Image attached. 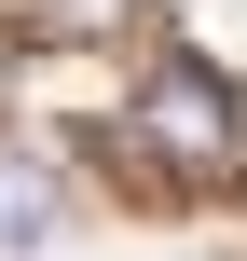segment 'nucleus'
<instances>
[{
	"mask_svg": "<svg viewBox=\"0 0 247 261\" xmlns=\"http://www.w3.org/2000/svg\"><path fill=\"white\" fill-rule=\"evenodd\" d=\"M124 151H138V165H179V179H234L247 110H234V83H220L206 55H165V69L138 83V110H124Z\"/></svg>",
	"mask_w": 247,
	"mask_h": 261,
	"instance_id": "obj_1",
	"label": "nucleus"
},
{
	"mask_svg": "<svg viewBox=\"0 0 247 261\" xmlns=\"http://www.w3.org/2000/svg\"><path fill=\"white\" fill-rule=\"evenodd\" d=\"M0 28H14V41H69V55H83V41H138V28H151V0H0Z\"/></svg>",
	"mask_w": 247,
	"mask_h": 261,
	"instance_id": "obj_2",
	"label": "nucleus"
},
{
	"mask_svg": "<svg viewBox=\"0 0 247 261\" xmlns=\"http://www.w3.org/2000/svg\"><path fill=\"white\" fill-rule=\"evenodd\" d=\"M55 220H69V165H41V151L0 138V248H41Z\"/></svg>",
	"mask_w": 247,
	"mask_h": 261,
	"instance_id": "obj_3",
	"label": "nucleus"
}]
</instances>
